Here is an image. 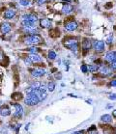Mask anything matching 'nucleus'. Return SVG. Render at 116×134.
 <instances>
[{"label":"nucleus","instance_id":"nucleus-4","mask_svg":"<svg viewBox=\"0 0 116 134\" xmlns=\"http://www.w3.org/2000/svg\"><path fill=\"white\" fill-rule=\"evenodd\" d=\"M92 47L97 52H102V51L105 50V44L104 42H102V41H94L93 44H92Z\"/></svg>","mask_w":116,"mask_h":134},{"label":"nucleus","instance_id":"nucleus-28","mask_svg":"<svg viewBox=\"0 0 116 134\" xmlns=\"http://www.w3.org/2000/svg\"><path fill=\"white\" fill-rule=\"evenodd\" d=\"M110 69H116V60L110 64Z\"/></svg>","mask_w":116,"mask_h":134},{"label":"nucleus","instance_id":"nucleus-1","mask_svg":"<svg viewBox=\"0 0 116 134\" xmlns=\"http://www.w3.org/2000/svg\"><path fill=\"white\" fill-rule=\"evenodd\" d=\"M64 45H65L67 48H69L72 52L76 53L77 50H78V42L76 39H74V38H67L64 40Z\"/></svg>","mask_w":116,"mask_h":134},{"label":"nucleus","instance_id":"nucleus-3","mask_svg":"<svg viewBox=\"0 0 116 134\" xmlns=\"http://www.w3.org/2000/svg\"><path fill=\"white\" fill-rule=\"evenodd\" d=\"M43 42V39L40 35H37V34H34V35H31V36L27 37L24 41L27 45H36V44H39Z\"/></svg>","mask_w":116,"mask_h":134},{"label":"nucleus","instance_id":"nucleus-21","mask_svg":"<svg viewBox=\"0 0 116 134\" xmlns=\"http://www.w3.org/2000/svg\"><path fill=\"white\" fill-rule=\"evenodd\" d=\"M54 88H55V84L53 83V82H49L47 86V90L48 91V92H53V91H54Z\"/></svg>","mask_w":116,"mask_h":134},{"label":"nucleus","instance_id":"nucleus-20","mask_svg":"<svg viewBox=\"0 0 116 134\" xmlns=\"http://www.w3.org/2000/svg\"><path fill=\"white\" fill-rule=\"evenodd\" d=\"M88 70L90 72V73H96L97 70H99V65H89L88 67Z\"/></svg>","mask_w":116,"mask_h":134},{"label":"nucleus","instance_id":"nucleus-31","mask_svg":"<svg viewBox=\"0 0 116 134\" xmlns=\"http://www.w3.org/2000/svg\"><path fill=\"white\" fill-rule=\"evenodd\" d=\"M110 85L113 86V87H116V79L115 80H112L111 82H110Z\"/></svg>","mask_w":116,"mask_h":134},{"label":"nucleus","instance_id":"nucleus-19","mask_svg":"<svg viewBox=\"0 0 116 134\" xmlns=\"http://www.w3.org/2000/svg\"><path fill=\"white\" fill-rule=\"evenodd\" d=\"M44 84L42 83V82H39V81H37V82H34V83L30 86V87L32 88L33 90H38V91H40V89H41V87L43 86Z\"/></svg>","mask_w":116,"mask_h":134},{"label":"nucleus","instance_id":"nucleus-10","mask_svg":"<svg viewBox=\"0 0 116 134\" xmlns=\"http://www.w3.org/2000/svg\"><path fill=\"white\" fill-rule=\"evenodd\" d=\"M11 31V24L8 22H4L0 25V32L2 34H7Z\"/></svg>","mask_w":116,"mask_h":134},{"label":"nucleus","instance_id":"nucleus-34","mask_svg":"<svg viewBox=\"0 0 116 134\" xmlns=\"http://www.w3.org/2000/svg\"><path fill=\"white\" fill-rule=\"evenodd\" d=\"M62 1H64V2H67V3H69V2H71L72 0H62Z\"/></svg>","mask_w":116,"mask_h":134},{"label":"nucleus","instance_id":"nucleus-12","mask_svg":"<svg viewBox=\"0 0 116 134\" xmlns=\"http://www.w3.org/2000/svg\"><path fill=\"white\" fill-rule=\"evenodd\" d=\"M29 58L32 61V63H42L43 62V58L38 53L37 54H30L29 55Z\"/></svg>","mask_w":116,"mask_h":134},{"label":"nucleus","instance_id":"nucleus-36","mask_svg":"<svg viewBox=\"0 0 116 134\" xmlns=\"http://www.w3.org/2000/svg\"><path fill=\"white\" fill-rule=\"evenodd\" d=\"M89 134H98V132H96V131L95 132H89Z\"/></svg>","mask_w":116,"mask_h":134},{"label":"nucleus","instance_id":"nucleus-27","mask_svg":"<svg viewBox=\"0 0 116 134\" xmlns=\"http://www.w3.org/2000/svg\"><path fill=\"white\" fill-rule=\"evenodd\" d=\"M80 69H81V72H82V73H87V72H88V68H87V66L86 65H82L81 66V68H80Z\"/></svg>","mask_w":116,"mask_h":134},{"label":"nucleus","instance_id":"nucleus-22","mask_svg":"<svg viewBox=\"0 0 116 134\" xmlns=\"http://www.w3.org/2000/svg\"><path fill=\"white\" fill-rule=\"evenodd\" d=\"M28 51L31 53V54H37V53L39 52V48H38V47L33 46V47H30V48L28 49Z\"/></svg>","mask_w":116,"mask_h":134},{"label":"nucleus","instance_id":"nucleus-32","mask_svg":"<svg viewBox=\"0 0 116 134\" xmlns=\"http://www.w3.org/2000/svg\"><path fill=\"white\" fill-rule=\"evenodd\" d=\"M112 39H113L112 36H110V37H109L108 39H107V43H108V44H111V42H112Z\"/></svg>","mask_w":116,"mask_h":134},{"label":"nucleus","instance_id":"nucleus-9","mask_svg":"<svg viewBox=\"0 0 116 134\" xmlns=\"http://www.w3.org/2000/svg\"><path fill=\"white\" fill-rule=\"evenodd\" d=\"M105 60L108 63H112L116 60V51H109L108 53H106L105 57Z\"/></svg>","mask_w":116,"mask_h":134},{"label":"nucleus","instance_id":"nucleus-14","mask_svg":"<svg viewBox=\"0 0 116 134\" xmlns=\"http://www.w3.org/2000/svg\"><path fill=\"white\" fill-rule=\"evenodd\" d=\"M72 10H74V7H72V5H70V4H65V5H63V7H62V13H63V14H66V15L72 13Z\"/></svg>","mask_w":116,"mask_h":134},{"label":"nucleus","instance_id":"nucleus-23","mask_svg":"<svg viewBox=\"0 0 116 134\" xmlns=\"http://www.w3.org/2000/svg\"><path fill=\"white\" fill-rule=\"evenodd\" d=\"M56 57H57V56H56V53H55L53 50H50L48 52V58L50 59V60H54Z\"/></svg>","mask_w":116,"mask_h":134},{"label":"nucleus","instance_id":"nucleus-8","mask_svg":"<svg viewBox=\"0 0 116 134\" xmlns=\"http://www.w3.org/2000/svg\"><path fill=\"white\" fill-rule=\"evenodd\" d=\"M22 20H26V21H30L32 23H36L38 21V17L33 14H28V15H22Z\"/></svg>","mask_w":116,"mask_h":134},{"label":"nucleus","instance_id":"nucleus-7","mask_svg":"<svg viewBox=\"0 0 116 134\" xmlns=\"http://www.w3.org/2000/svg\"><path fill=\"white\" fill-rule=\"evenodd\" d=\"M14 107L16 109V112H15V117L16 118H21L22 114H23V108L19 103H15Z\"/></svg>","mask_w":116,"mask_h":134},{"label":"nucleus","instance_id":"nucleus-33","mask_svg":"<svg viewBox=\"0 0 116 134\" xmlns=\"http://www.w3.org/2000/svg\"><path fill=\"white\" fill-rule=\"evenodd\" d=\"M72 134H83L82 131H76V132H72Z\"/></svg>","mask_w":116,"mask_h":134},{"label":"nucleus","instance_id":"nucleus-13","mask_svg":"<svg viewBox=\"0 0 116 134\" xmlns=\"http://www.w3.org/2000/svg\"><path fill=\"white\" fill-rule=\"evenodd\" d=\"M40 24L44 28H49L51 26V21H50V19L45 18H42L40 20Z\"/></svg>","mask_w":116,"mask_h":134},{"label":"nucleus","instance_id":"nucleus-5","mask_svg":"<svg viewBox=\"0 0 116 134\" xmlns=\"http://www.w3.org/2000/svg\"><path fill=\"white\" fill-rule=\"evenodd\" d=\"M46 74V69H42V68H36V69H34L31 70V75L33 77H42Z\"/></svg>","mask_w":116,"mask_h":134},{"label":"nucleus","instance_id":"nucleus-18","mask_svg":"<svg viewBox=\"0 0 116 134\" xmlns=\"http://www.w3.org/2000/svg\"><path fill=\"white\" fill-rule=\"evenodd\" d=\"M0 114H1V116H3V117L9 116V115L11 114L10 108H9V107H4V108H2L0 110Z\"/></svg>","mask_w":116,"mask_h":134},{"label":"nucleus","instance_id":"nucleus-6","mask_svg":"<svg viewBox=\"0 0 116 134\" xmlns=\"http://www.w3.org/2000/svg\"><path fill=\"white\" fill-rule=\"evenodd\" d=\"M65 29L68 30V31H75V30L77 29V23L74 20L67 21L65 23Z\"/></svg>","mask_w":116,"mask_h":134},{"label":"nucleus","instance_id":"nucleus-15","mask_svg":"<svg viewBox=\"0 0 116 134\" xmlns=\"http://www.w3.org/2000/svg\"><path fill=\"white\" fill-rule=\"evenodd\" d=\"M16 15V11L13 10V9H9L7 11L4 13V18H7V19H11Z\"/></svg>","mask_w":116,"mask_h":134},{"label":"nucleus","instance_id":"nucleus-35","mask_svg":"<svg viewBox=\"0 0 116 134\" xmlns=\"http://www.w3.org/2000/svg\"><path fill=\"white\" fill-rule=\"evenodd\" d=\"M112 114H113V116H114V117H115V118H116V110H114V111H113Z\"/></svg>","mask_w":116,"mask_h":134},{"label":"nucleus","instance_id":"nucleus-16","mask_svg":"<svg viewBox=\"0 0 116 134\" xmlns=\"http://www.w3.org/2000/svg\"><path fill=\"white\" fill-rule=\"evenodd\" d=\"M92 46V44H91V41L88 40V39H84L83 43H82V49L84 51H88Z\"/></svg>","mask_w":116,"mask_h":134},{"label":"nucleus","instance_id":"nucleus-30","mask_svg":"<svg viewBox=\"0 0 116 134\" xmlns=\"http://www.w3.org/2000/svg\"><path fill=\"white\" fill-rule=\"evenodd\" d=\"M109 98H110V99H116V94H110V96H109Z\"/></svg>","mask_w":116,"mask_h":134},{"label":"nucleus","instance_id":"nucleus-2","mask_svg":"<svg viewBox=\"0 0 116 134\" xmlns=\"http://www.w3.org/2000/svg\"><path fill=\"white\" fill-rule=\"evenodd\" d=\"M35 91V90H34ZM33 91L31 94H27L25 99H24V102H25L26 105H29V106H33V105L38 104L39 102L41 101L39 97L35 94V92Z\"/></svg>","mask_w":116,"mask_h":134},{"label":"nucleus","instance_id":"nucleus-25","mask_svg":"<svg viewBox=\"0 0 116 134\" xmlns=\"http://www.w3.org/2000/svg\"><path fill=\"white\" fill-rule=\"evenodd\" d=\"M4 59H5V54L3 53V51L0 49V64L3 63Z\"/></svg>","mask_w":116,"mask_h":134},{"label":"nucleus","instance_id":"nucleus-11","mask_svg":"<svg viewBox=\"0 0 116 134\" xmlns=\"http://www.w3.org/2000/svg\"><path fill=\"white\" fill-rule=\"evenodd\" d=\"M99 72H100V73L103 74V75H109L110 73H111V69L105 67V66H101V67L99 68Z\"/></svg>","mask_w":116,"mask_h":134},{"label":"nucleus","instance_id":"nucleus-17","mask_svg":"<svg viewBox=\"0 0 116 134\" xmlns=\"http://www.w3.org/2000/svg\"><path fill=\"white\" fill-rule=\"evenodd\" d=\"M101 121L104 122V123H111L112 122V117L108 115V114H105V115H103L101 117Z\"/></svg>","mask_w":116,"mask_h":134},{"label":"nucleus","instance_id":"nucleus-29","mask_svg":"<svg viewBox=\"0 0 116 134\" xmlns=\"http://www.w3.org/2000/svg\"><path fill=\"white\" fill-rule=\"evenodd\" d=\"M37 3L39 5H43L44 3H46V0H37Z\"/></svg>","mask_w":116,"mask_h":134},{"label":"nucleus","instance_id":"nucleus-26","mask_svg":"<svg viewBox=\"0 0 116 134\" xmlns=\"http://www.w3.org/2000/svg\"><path fill=\"white\" fill-rule=\"evenodd\" d=\"M24 62H25V64H26L27 66H31V65L33 64L32 61L30 60V58H29V57H27V58L24 59Z\"/></svg>","mask_w":116,"mask_h":134},{"label":"nucleus","instance_id":"nucleus-24","mask_svg":"<svg viewBox=\"0 0 116 134\" xmlns=\"http://www.w3.org/2000/svg\"><path fill=\"white\" fill-rule=\"evenodd\" d=\"M19 3L21 6H28V5H30V0H20Z\"/></svg>","mask_w":116,"mask_h":134}]
</instances>
